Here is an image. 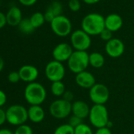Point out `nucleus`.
<instances>
[{
    "label": "nucleus",
    "mask_w": 134,
    "mask_h": 134,
    "mask_svg": "<svg viewBox=\"0 0 134 134\" xmlns=\"http://www.w3.org/2000/svg\"><path fill=\"white\" fill-rule=\"evenodd\" d=\"M105 29V18L97 13H91L81 21V29L91 36H99Z\"/></svg>",
    "instance_id": "1"
},
{
    "label": "nucleus",
    "mask_w": 134,
    "mask_h": 134,
    "mask_svg": "<svg viewBox=\"0 0 134 134\" xmlns=\"http://www.w3.org/2000/svg\"><path fill=\"white\" fill-rule=\"evenodd\" d=\"M24 96L25 100L31 106L41 105L47 98V91L43 85L35 81L27 85Z\"/></svg>",
    "instance_id": "2"
},
{
    "label": "nucleus",
    "mask_w": 134,
    "mask_h": 134,
    "mask_svg": "<svg viewBox=\"0 0 134 134\" xmlns=\"http://www.w3.org/2000/svg\"><path fill=\"white\" fill-rule=\"evenodd\" d=\"M67 65L75 74L85 71L89 65V54L87 51H74L67 61Z\"/></svg>",
    "instance_id": "3"
},
{
    "label": "nucleus",
    "mask_w": 134,
    "mask_h": 134,
    "mask_svg": "<svg viewBox=\"0 0 134 134\" xmlns=\"http://www.w3.org/2000/svg\"><path fill=\"white\" fill-rule=\"evenodd\" d=\"M88 118L91 125L96 129L107 127L110 121L107 108L105 105L94 104L91 107Z\"/></svg>",
    "instance_id": "4"
},
{
    "label": "nucleus",
    "mask_w": 134,
    "mask_h": 134,
    "mask_svg": "<svg viewBox=\"0 0 134 134\" xmlns=\"http://www.w3.org/2000/svg\"><path fill=\"white\" fill-rule=\"evenodd\" d=\"M7 121L13 125H24L29 119L28 110L22 105L15 104L7 108L6 110Z\"/></svg>",
    "instance_id": "5"
},
{
    "label": "nucleus",
    "mask_w": 134,
    "mask_h": 134,
    "mask_svg": "<svg viewBox=\"0 0 134 134\" xmlns=\"http://www.w3.org/2000/svg\"><path fill=\"white\" fill-rule=\"evenodd\" d=\"M50 114L56 119H64L72 114V103L62 98L55 99L49 107Z\"/></svg>",
    "instance_id": "6"
},
{
    "label": "nucleus",
    "mask_w": 134,
    "mask_h": 134,
    "mask_svg": "<svg viewBox=\"0 0 134 134\" xmlns=\"http://www.w3.org/2000/svg\"><path fill=\"white\" fill-rule=\"evenodd\" d=\"M70 45L75 51H87L92 45L91 36L82 29H77L70 35Z\"/></svg>",
    "instance_id": "7"
},
{
    "label": "nucleus",
    "mask_w": 134,
    "mask_h": 134,
    "mask_svg": "<svg viewBox=\"0 0 134 134\" xmlns=\"http://www.w3.org/2000/svg\"><path fill=\"white\" fill-rule=\"evenodd\" d=\"M44 73L46 77L51 83L62 81L65 75V68L62 62L53 60L47 64Z\"/></svg>",
    "instance_id": "8"
},
{
    "label": "nucleus",
    "mask_w": 134,
    "mask_h": 134,
    "mask_svg": "<svg viewBox=\"0 0 134 134\" xmlns=\"http://www.w3.org/2000/svg\"><path fill=\"white\" fill-rule=\"evenodd\" d=\"M51 28L53 32L60 37H65L72 33V23L64 15L56 17L51 23Z\"/></svg>",
    "instance_id": "9"
},
{
    "label": "nucleus",
    "mask_w": 134,
    "mask_h": 134,
    "mask_svg": "<svg viewBox=\"0 0 134 134\" xmlns=\"http://www.w3.org/2000/svg\"><path fill=\"white\" fill-rule=\"evenodd\" d=\"M89 98L93 104L105 105L110 98L108 88L101 83H96L89 89Z\"/></svg>",
    "instance_id": "10"
},
{
    "label": "nucleus",
    "mask_w": 134,
    "mask_h": 134,
    "mask_svg": "<svg viewBox=\"0 0 134 134\" xmlns=\"http://www.w3.org/2000/svg\"><path fill=\"white\" fill-rule=\"evenodd\" d=\"M74 51V48L70 44L67 43H60L53 49L52 56L54 60L62 63L69 60Z\"/></svg>",
    "instance_id": "11"
},
{
    "label": "nucleus",
    "mask_w": 134,
    "mask_h": 134,
    "mask_svg": "<svg viewBox=\"0 0 134 134\" xmlns=\"http://www.w3.org/2000/svg\"><path fill=\"white\" fill-rule=\"evenodd\" d=\"M105 51L107 54L110 58H119L123 54L125 51V44L120 39L113 38L106 43Z\"/></svg>",
    "instance_id": "12"
},
{
    "label": "nucleus",
    "mask_w": 134,
    "mask_h": 134,
    "mask_svg": "<svg viewBox=\"0 0 134 134\" xmlns=\"http://www.w3.org/2000/svg\"><path fill=\"white\" fill-rule=\"evenodd\" d=\"M75 82L81 88L90 89L96 84V80L91 72L85 70L76 74Z\"/></svg>",
    "instance_id": "13"
},
{
    "label": "nucleus",
    "mask_w": 134,
    "mask_h": 134,
    "mask_svg": "<svg viewBox=\"0 0 134 134\" xmlns=\"http://www.w3.org/2000/svg\"><path fill=\"white\" fill-rule=\"evenodd\" d=\"M21 80L27 82L32 83L37 79L39 76V70L36 66L32 65H25L21 66L18 70Z\"/></svg>",
    "instance_id": "14"
},
{
    "label": "nucleus",
    "mask_w": 134,
    "mask_h": 134,
    "mask_svg": "<svg viewBox=\"0 0 134 134\" xmlns=\"http://www.w3.org/2000/svg\"><path fill=\"white\" fill-rule=\"evenodd\" d=\"M91 107L83 100H76L72 103V114L81 119L88 118Z\"/></svg>",
    "instance_id": "15"
},
{
    "label": "nucleus",
    "mask_w": 134,
    "mask_h": 134,
    "mask_svg": "<svg viewBox=\"0 0 134 134\" xmlns=\"http://www.w3.org/2000/svg\"><path fill=\"white\" fill-rule=\"evenodd\" d=\"M123 25V20L118 14H110L105 18V29L112 32H117L121 29Z\"/></svg>",
    "instance_id": "16"
},
{
    "label": "nucleus",
    "mask_w": 134,
    "mask_h": 134,
    "mask_svg": "<svg viewBox=\"0 0 134 134\" xmlns=\"http://www.w3.org/2000/svg\"><path fill=\"white\" fill-rule=\"evenodd\" d=\"M7 23L10 26H18L22 21V13L19 7H12L6 14Z\"/></svg>",
    "instance_id": "17"
},
{
    "label": "nucleus",
    "mask_w": 134,
    "mask_h": 134,
    "mask_svg": "<svg viewBox=\"0 0 134 134\" xmlns=\"http://www.w3.org/2000/svg\"><path fill=\"white\" fill-rule=\"evenodd\" d=\"M29 119L33 123H40L45 118V111L40 105L30 106L28 109Z\"/></svg>",
    "instance_id": "18"
},
{
    "label": "nucleus",
    "mask_w": 134,
    "mask_h": 134,
    "mask_svg": "<svg viewBox=\"0 0 134 134\" xmlns=\"http://www.w3.org/2000/svg\"><path fill=\"white\" fill-rule=\"evenodd\" d=\"M104 64L105 58L101 53L95 51L89 54V65L95 69H99L104 65Z\"/></svg>",
    "instance_id": "19"
},
{
    "label": "nucleus",
    "mask_w": 134,
    "mask_h": 134,
    "mask_svg": "<svg viewBox=\"0 0 134 134\" xmlns=\"http://www.w3.org/2000/svg\"><path fill=\"white\" fill-rule=\"evenodd\" d=\"M51 93L56 97H62L65 93V85L62 81H55L52 82L51 85Z\"/></svg>",
    "instance_id": "20"
},
{
    "label": "nucleus",
    "mask_w": 134,
    "mask_h": 134,
    "mask_svg": "<svg viewBox=\"0 0 134 134\" xmlns=\"http://www.w3.org/2000/svg\"><path fill=\"white\" fill-rule=\"evenodd\" d=\"M20 32L24 34H31L35 31V28L32 26L29 18H24L18 25Z\"/></svg>",
    "instance_id": "21"
},
{
    "label": "nucleus",
    "mask_w": 134,
    "mask_h": 134,
    "mask_svg": "<svg viewBox=\"0 0 134 134\" xmlns=\"http://www.w3.org/2000/svg\"><path fill=\"white\" fill-rule=\"evenodd\" d=\"M29 20H30L32 26L35 29H38V28L41 27L45 22L44 14L40 12H36L30 17Z\"/></svg>",
    "instance_id": "22"
},
{
    "label": "nucleus",
    "mask_w": 134,
    "mask_h": 134,
    "mask_svg": "<svg viewBox=\"0 0 134 134\" xmlns=\"http://www.w3.org/2000/svg\"><path fill=\"white\" fill-rule=\"evenodd\" d=\"M53 134H74V128L68 123L58 125L54 131Z\"/></svg>",
    "instance_id": "23"
},
{
    "label": "nucleus",
    "mask_w": 134,
    "mask_h": 134,
    "mask_svg": "<svg viewBox=\"0 0 134 134\" xmlns=\"http://www.w3.org/2000/svg\"><path fill=\"white\" fill-rule=\"evenodd\" d=\"M74 134H94V132L88 125L82 123L74 129Z\"/></svg>",
    "instance_id": "24"
},
{
    "label": "nucleus",
    "mask_w": 134,
    "mask_h": 134,
    "mask_svg": "<svg viewBox=\"0 0 134 134\" xmlns=\"http://www.w3.org/2000/svg\"><path fill=\"white\" fill-rule=\"evenodd\" d=\"M47 8L50 10H51V12L54 14L55 17L62 15V5L58 1H54V2H52Z\"/></svg>",
    "instance_id": "25"
},
{
    "label": "nucleus",
    "mask_w": 134,
    "mask_h": 134,
    "mask_svg": "<svg viewBox=\"0 0 134 134\" xmlns=\"http://www.w3.org/2000/svg\"><path fill=\"white\" fill-rule=\"evenodd\" d=\"M14 134H33L32 129L28 125H21L18 126L16 130L14 132Z\"/></svg>",
    "instance_id": "26"
},
{
    "label": "nucleus",
    "mask_w": 134,
    "mask_h": 134,
    "mask_svg": "<svg viewBox=\"0 0 134 134\" xmlns=\"http://www.w3.org/2000/svg\"><path fill=\"white\" fill-rule=\"evenodd\" d=\"M82 123H84L83 119H81V118H78V117H77L75 115H73V114L70 117L69 121H68V124L70 125H71L74 129L76 127H77L78 125H80L81 124H82Z\"/></svg>",
    "instance_id": "27"
},
{
    "label": "nucleus",
    "mask_w": 134,
    "mask_h": 134,
    "mask_svg": "<svg viewBox=\"0 0 134 134\" xmlns=\"http://www.w3.org/2000/svg\"><path fill=\"white\" fill-rule=\"evenodd\" d=\"M68 7L72 12H77L81 10V4L79 0H70L68 3Z\"/></svg>",
    "instance_id": "28"
},
{
    "label": "nucleus",
    "mask_w": 134,
    "mask_h": 134,
    "mask_svg": "<svg viewBox=\"0 0 134 134\" xmlns=\"http://www.w3.org/2000/svg\"><path fill=\"white\" fill-rule=\"evenodd\" d=\"M99 37L101 40L108 42L109 40H110L111 39H113V32L107 29H104L102 32L99 34Z\"/></svg>",
    "instance_id": "29"
},
{
    "label": "nucleus",
    "mask_w": 134,
    "mask_h": 134,
    "mask_svg": "<svg viewBox=\"0 0 134 134\" xmlns=\"http://www.w3.org/2000/svg\"><path fill=\"white\" fill-rule=\"evenodd\" d=\"M20 80H21V77H20V75H19L18 71V72L13 71V72L10 73L9 75H8V81H9L10 83L16 84V83H18Z\"/></svg>",
    "instance_id": "30"
},
{
    "label": "nucleus",
    "mask_w": 134,
    "mask_h": 134,
    "mask_svg": "<svg viewBox=\"0 0 134 134\" xmlns=\"http://www.w3.org/2000/svg\"><path fill=\"white\" fill-rule=\"evenodd\" d=\"M44 14V18H45V21H47V22H49L50 24L52 22V21L56 18L55 16H54V14L51 12V10H50L48 8L47 9V10H46V12L43 14Z\"/></svg>",
    "instance_id": "31"
},
{
    "label": "nucleus",
    "mask_w": 134,
    "mask_h": 134,
    "mask_svg": "<svg viewBox=\"0 0 134 134\" xmlns=\"http://www.w3.org/2000/svg\"><path fill=\"white\" fill-rule=\"evenodd\" d=\"M62 98L66 101L72 103L74 100V95L71 91H65V93L63 94V96H62Z\"/></svg>",
    "instance_id": "32"
},
{
    "label": "nucleus",
    "mask_w": 134,
    "mask_h": 134,
    "mask_svg": "<svg viewBox=\"0 0 134 134\" xmlns=\"http://www.w3.org/2000/svg\"><path fill=\"white\" fill-rule=\"evenodd\" d=\"M94 134H112V132L110 129L107 127H103V128L97 129L96 131L94 132Z\"/></svg>",
    "instance_id": "33"
},
{
    "label": "nucleus",
    "mask_w": 134,
    "mask_h": 134,
    "mask_svg": "<svg viewBox=\"0 0 134 134\" xmlns=\"http://www.w3.org/2000/svg\"><path fill=\"white\" fill-rule=\"evenodd\" d=\"M18 1L21 4H22L25 7H32L34 4H36L37 0H18Z\"/></svg>",
    "instance_id": "34"
},
{
    "label": "nucleus",
    "mask_w": 134,
    "mask_h": 134,
    "mask_svg": "<svg viewBox=\"0 0 134 134\" xmlns=\"http://www.w3.org/2000/svg\"><path fill=\"white\" fill-rule=\"evenodd\" d=\"M7 121L6 110L0 107V125H3Z\"/></svg>",
    "instance_id": "35"
},
{
    "label": "nucleus",
    "mask_w": 134,
    "mask_h": 134,
    "mask_svg": "<svg viewBox=\"0 0 134 134\" xmlns=\"http://www.w3.org/2000/svg\"><path fill=\"white\" fill-rule=\"evenodd\" d=\"M6 25H7V18H6V14L0 11V29H3Z\"/></svg>",
    "instance_id": "36"
},
{
    "label": "nucleus",
    "mask_w": 134,
    "mask_h": 134,
    "mask_svg": "<svg viewBox=\"0 0 134 134\" xmlns=\"http://www.w3.org/2000/svg\"><path fill=\"white\" fill-rule=\"evenodd\" d=\"M7 103V95L6 93L0 89V107H2Z\"/></svg>",
    "instance_id": "37"
},
{
    "label": "nucleus",
    "mask_w": 134,
    "mask_h": 134,
    "mask_svg": "<svg viewBox=\"0 0 134 134\" xmlns=\"http://www.w3.org/2000/svg\"><path fill=\"white\" fill-rule=\"evenodd\" d=\"M100 0H83V2L86 4H89V5H93L96 4L97 3H99Z\"/></svg>",
    "instance_id": "38"
},
{
    "label": "nucleus",
    "mask_w": 134,
    "mask_h": 134,
    "mask_svg": "<svg viewBox=\"0 0 134 134\" xmlns=\"http://www.w3.org/2000/svg\"><path fill=\"white\" fill-rule=\"evenodd\" d=\"M0 134H14L12 131L7 129H0Z\"/></svg>",
    "instance_id": "39"
},
{
    "label": "nucleus",
    "mask_w": 134,
    "mask_h": 134,
    "mask_svg": "<svg viewBox=\"0 0 134 134\" xmlns=\"http://www.w3.org/2000/svg\"><path fill=\"white\" fill-rule=\"evenodd\" d=\"M4 65H5V62H4V60L3 58L0 56V73H1L4 68Z\"/></svg>",
    "instance_id": "40"
},
{
    "label": "nucleus",
    "mask_w": 134,
    "mask_h": 134,
    "mask_svg": "<svg viewBox=\"0 0 134 134\" xmlns=\"http://www.w3.org/2000/svg\"><path fill=\"white\" fill-rule=\"evenodd\" d=\"M68 1H70V0H68Z\"/></svg>",
    "instance_id": "41"
}]
</instances>
